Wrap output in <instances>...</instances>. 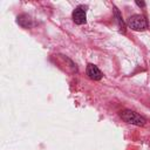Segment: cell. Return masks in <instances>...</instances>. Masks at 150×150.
Returning <instances> with one entry per match:
<instances>
[{"mask_svg":"<svg viewBox=\"0 0 150 150\" xmlns=\"http://www.w3.org/2000/svg\"><path fill=\"white\" fill-rule=\"evenodd\" d=\"M120 116L124 122H127L129 124H134V125H139L141 127V125H144L145 122H146V120L143 116L138 115L137 112H135L132 110H128V109L120 111Z\"/></svg>","mask_w":150,"mask_h":150,"instance_id":"obj_1","label":"cell"},{"mask_svg":"<svg viewBox=\"0 0 150 150\" xmlns=\"http://www.w3.org/2000/svg\"><path fill=\"white\" fill-rule=\"evenodd\" d=\"M128 25L134 30H144L148 28V21L143 15L135 14L128 19Z\"/></svg>","mask_w":150,"mask_h":150,"instance_id":"obj_2","label":"cell"},{"mask_svg":"<svg viewBox=\"0 0 150 150\" xmlns=\"http://www.w3.org/2000/svg\"><path fill=\"white\" fill-rule=\"evenodd\" d=\"M87 14H86V7L84 6H77L75 11L73 12V20L77 25H82L86 22Z\"/></svg>","mask_w":150,"mask_h":150,"instance_id":"obj_3","label":"cell"},{"mask_svg":"<svg viewBox=\"0 0 150 150\" xmlns=\"http://www.w3.org/2000/svg\"><path fill=\"white\" fill-rule=\"evenodd\" d=\"M87 75L91 80H101L102 79V71L95 64H91V63H89L87 66Z\"/></svg>","mask_w":150,"mask_h":150,"instance_id":"obj_4","label":"cell"},{"mask_svg":"<svg viewBox=\"0 0 150 150\" xmlns=\"http://www.w3.org/2000/svg\"><path fill=\"white\" fill-rule=\"evenodd\" d=\"M18 23L23 28H28L32 25V19L27 14H22L18 16Z\"/></svg>","mask_w":150,"mask_h":150,"instance_id":"obj_5","label":"cell"},{"mask_svg":"<svg viewBox=\"0 0 150 150\" xmlns=\"http://www.w3.org/2000/svg\"><path fill=\"white\" fill-rule=\"evenodd\" d=\"M115 14H116V18H117V22H118V25H120V28H121V30H123V32H124V28H125V26H124V22H123V20H122V16L120 15V13H118L117 8H115Z\"/></svg>","mask_w":150,"mask_h":150,"instance_id":"obj_6","label":"cell"},{"mask_svg":"<svg viewBox=\"0 0 150 150\" xmlns=\"http://www.w3.org/2000/svg\"><path fill=\"white\" fill-rule=\"evenodd\" d=\"M136 5L139 6V7H144L145 6V2H143V1H136Z\"/></svg>","mask_w":150,"mask_h":150,"instance_id":"obj_7","label":"cell"}]
</instances>
